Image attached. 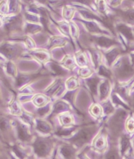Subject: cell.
<instances>
[{"instance_id": "8992f818", "label": "cell", "mask_w": 134, "mask_h": 159, "mask_svg": "<svg viewBox=\"0 0 134 159\" xmlns=\"http://www.w3.org/2000/svg\"><path fill=\"white\" fill-rule=\"evenodd\" d=\"M19 135L20 139L22 140H26L29 138V136L26 131L22 127H19Z\"/></svg>"}, {"instance_id": "8fae6325", "label": "cell", "mask_w": 134, "mask_h": 159, "mask_svg": "<svg viewBox=\"0 0 134 159\" xmlns=\"http://www.w3.org/2000/svg\"><path fill=\"white\" fill-rule=\"evenodd\" d=\"M62 154L65 157H69L72 155L71 150L69 148H64L62 149Z\"/></svg>"}, {"instance_id": "30bf717a", "label": "cell", "mask_w": 134, "mask_h": 159, "mask_svg": "<svg viewBox=\"0 0 134 159\" xmlns=\"http://www.w3.org/2000/svg\"><path fill=\"white\" fill-rule=\"evenodd\" d=\"M52 68L54 70V71H56L57 74H58V75H64V70L61 68L59 66H57L56 64H52Z\"/></svg>"}, {"instance_id": "9c48e42d", "label": "cell", "mask_w": 134, "mask_h": 159, "mask_svg": "<svg viewBox=\"0 0 134 159\" xmlns=\"http://www.w3.org/2000/svg\"><path fill=\"white\" fill-rule=\"evenodd\" d=\"M108 90H109V84L107 82H105L103 83V84H101V96L102 98L105 97L107 93H108Z\"/></svg>"}, {"instance_id": "5b68a950", "label": "cell", "mask_w": 134, "mask_h": 159, "mask_svg": "<svg viewBox=\"0 0 134 159\" xmlns=\"http://www.w3.org/2000/svg\"><path fill=\"white\" fill-rule=\"evenodd\" d=\"M97 83H98V79H97V78L91 79L88 81V84L89 85V87H90L91 90H92L93 93H96Z\"/></svg>"}, {"instance_id": "5bb4252c", "label": "cell", "mask_w": 134, "mask_h": 159, "mask_svg": "<svg viewBox=\"0 0 134 159\" xmlns=\"http://www.w3.org/2000/svg\"><path fill=\"white\" fill-rule=\"evenodd\" d=\"M38 128L41 131H43V132H47L48 130H49L48 126L45 125L44 123H40L38 125Z\"/></svg>"}, {"instance_id": "277c9868", "label": "cell", "mask_w": 134, "mask_h": 159, "mask_svg": "<svg viewBox=\"0 0 134 159\" xmlns=\"http://www.w3.org/2000/svg\"><path fill=\"white\" fill-rule=\"evenodd\" d=\"M118 30L119 31L123 33L127 38L128 39H132V31L130 28H129L128 27H127L124 25H120L118 26Z\"/></svg>"}, {"instance_id": "52a82bcc", "label": "cell", "mask_w": 134, "mask_h": 159, "mask_svg": "<svg viewBox=\"0 0 134 159\" xmlns=\"http://www.w3.org/2000/svg\"><path fill=\"white\" fill-rule=\"evenodd\" d=\"M118 54V52L117 50H113V51H111L110 53H109L107 55V58L109 61V64H111L113 61L114 60V58L117 57Z\"/></svg>"}, {"instance_id": "7a4b0ae2", "label": "cell", "mask_w": 134, "mask_h": 159, "mask_svg": "<svg viewBox=\"0 0 134 159\" xmlns=\"http://www.w3.org/2000/svg\"><path fill=\"white\" fill-rule=\"evenodd\" d=\"M35 150L36 153L39 156L45 155L48 151L47 143L43 141L39 140L38 142H36L35 145Z\"/></svg>"}, {"instance_id": "2e32d148", "label": "cell", "mask_w": 134, "mask_h": 159, "mask_svg": "<svg viewBox=\"0 0 134 159\" xmlns=\"http://www.w3.org/2000/svg\"><path fill=\"white\" fill-rule=\"evenodd\" d=\"M127 145H128V141H127V139H124L123 141V150L126 149Z\"/></svg>"}, {"instance_id": "9a60e30c", "label": "cell", "mask_w": 134, "mask_h": 159, "mask_svg": "<svg viewBox=\"0 0 134 159\" xmlns=\"http://www.w3.org/2000/svg\"><path fill=\"white\" fill-rule=\"evenodd\" d=\"M87 26H88V28L90 30H92V31H94V32L99 31L98 28H97V27L93 23H87Z\"/></svg>"}, {"instance_id": "7c38bea8", "label": "cell", "mask_w": 134, "mask_h": 159, "mask_svg": "<svg viewBox=\"0 0 134 159\" xmlns=\"http://www.w3.org/2000/svg\"><path fill=\"white\" fill-rule=\"evenodd\" d=\"M100 73L103 75H105L106 77H110L111 75V72L109 71L108 70H107L105 68H103V67H101Z\"/></svg>"}, {"instance_id": "3957f363", "label": "cell", "mask_w": 134, "mask_h": 159, "mask_svg": "<svg viewBox=\"0 0 134 159\" xmlns=\"http://www.w3.org/2000/svg\"><path fill=\"white\" fill-rule=\"evenodd\" d=\"M97 42L100 45L103 46V47L111 46L114 43L113 40L105 38H103V37H101V38H99L98 39H97Z\"/></svg>"}, {"instance_id": "6da1fadb", "label": "cell", "mask_w": 134, "mask_h": 159, "mask_svg": "<svg viewBox=\"0 0 134 159\" xmlns=\"http://www.w3.org/2000/svg\"><path fill=\"white\" fill-rule=\"evenodd\" d=\"M91 132L89 130H83L74 138V142L77 144H83L90 138Z\"/></svg>"}, {"instance_id": "4fadbf2b", "label": "cell", "mask_w": 134, "mask_h": 159, "mask_svg": "<svg viewBox=\"0 0 134 159\" xmlns=\"http://www.w3.org/2000/svg\"><path fill=\"white\" fill-rule=\"evenodd\" d=\"M107 159H118V155L114 151H111L107 155Z\"/></svg>"}, {"instance_id": "ba28073f", "label": "cell", "mask_w": 134, "mask_h": 159, "mask_svg": "<svg viewBox=\"0 0 134 159\" xmlns=\"http://www.w3.org/2000/svg\"><path fill=\"white\" fill-rule=\"evenodd\" d=\"M121 74H123L124 75L130 74V73L133 71L132 69L131 68V67L128 65H124L123 67L121 68Z\"/></svg>"}]
</instances>
